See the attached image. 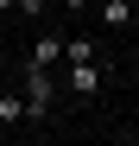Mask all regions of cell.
I'll list each match as a JSON object with an SVG mask.
<instances>
[{
    "label": "cell",
    "mask_w": 139,
    "mask_h": 146,
    "mask_svg": "<svg viewBox=\"0 0 139 146\" xmlns=\"http://www.w3.org/2000/svg\"><path fill=\"white\" fill-rule=\"evenodd\" d=\"M26 121H51V76L32 64V76H26Z\"/></svg>",
    "instance_id": "obj_1"
},
{
    "label": "cell",
    "mask_w": 139,
    "mask_h": 146,
    "mask_svg": "<svg viewBox=\"0 0 139 146\" xmlns=\"http://www.w3.org/2000/svg\"><path fill=\"white\" fill-rule=\"evenodd\" d=\"M26 121V95H7L0 89V127H19Z\"/></svg>",
    "instance_id": "obj_5"
},
{
    "label": "cell",
    "mask_w": 139,
    "mask_h": 146,
    "mask_svg": "<svg viewBox=\"0 0 139 146\" xmlns=\"http://www.w3.org/2000/svg\"><path fill=\"white\" fill-rule=\"evenodd\" d=\"M32 64H38V70L63 64V38H57V32H38V38H32Z\"/></svg>",
    "instance_id": "obj_4"
},
{
    "label": "cell",
    "mask_w": 139,
    "mask_h": 146,
    "mask_svg": "<svg viewBox=\"0 0 139 146\" xmlns=\"http://www.w3.org/2000/svg\"><path fill=\"white\" fill-rule=\"evenodd\" d=\"M89 7H95V0H63V13H89Z\"/></svg>",
    "instance_id": "obj_8"
},
{
    "label": "cell",
    "mask_w": 139,
    "mask_h": 146,
    "mask_svg": "<svg viewBox=\"0 0 139 146\" xmlns=\"http://www.w3.org/2000/svg\"><path fill=\"white\" fill-rule=\"evenodd\" d=\"M133 19H139V7H133V0H101V26H108V32H127Z\"/></svg>",
    "instance_id": "obj_3"
},
{
    "label": "cell",
    "mask_w": 139,
    "mask_h": 146,
    "mask_svg": "<svg viewBox=\"0 0 139 146\" xmlns=\"http://www.w3.org/2000/svg\"><path fill=\"white\" fill-rule=\"evenodd\" d=\"M101 83H108V64H95V57H89V64H70V95L89 102V95H101Z\"/></svg>",
    "instance_id": "obj_2"
},
{
    "label": "cell",
    "mask_w": 139,
    "mask_h": 146,
    "mask_svg": "<svg viewBox=\"0 0 139 146\" xmlns=\"http://www.w3.org/2000/svg\"><path fill=\"white\" fill-rule=\"evenodd\" d=\"M13 7H19V0H0V13H13Z\"/></svg>",
    "instance_id": "obj_9"
},
{
    "label": "cell",
    "mask_w": 139,
    "mask_h": 146,
    "mask_svg": "<svg viewBox=\"0 0 139 146\" xmlns=\"http://www.w3.org/2000/svg\"><path fill=\"white\" fill-rule=\"evenodd\" d=\"M89 57H95L89 38H63V64H89Z\"/></svg>",
    "instance_id": "obj_6"
},
{
    "label": "cell",
    "mask_w": 139,
    "mask_h": 146,
    "mask_svg": "<svg viewBox=\"0 0 139 146\" xmlns=\"http://www.w3.org/2000/svg\"><path fill=\"white\" fill-rule=\"evenodd\" d=\"M13 13H19V19H44V0H19Z\"/></svg>",
    "instance_id": "obj_7"
}]
</instances>
